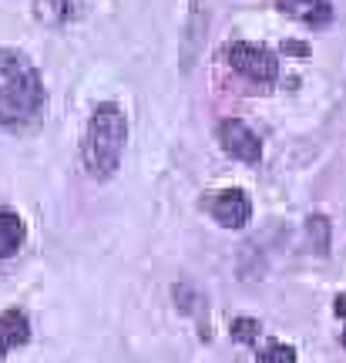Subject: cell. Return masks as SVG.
Returning <instances> with one entry per match:
<instances>
[{
  "mask_svg": "<svg viewBox=\"0 0 346 363\" xmlns=\"http://www.w3.org/2000/svg\"><path fill=\"white\" fill-rule=\"evenodd\" d=\"M306 229H309V239L316 235V252L326 256V249H330V222L323 219V216H313Z\"/></svg>",
  "mask_w": 346,
  "mask_h": 363,
  "instance_id": "cell-11",
  "label": "cell"
},
{
  "mask_svg": "<svg viewBox=\"0 0 346 363\" xmlns=\"http://www.w3.org/2000/svg\"><path fill=\"white\" fill-rule=\"evenodd\" d=\"M225 61H229L242 78L256 81V84H272L279 78V61L269 48L252 44V40H232L225 48Z\"/></svg>",
  "mask_w": 346,
  "mask_h": 363,
  "instance_id": "cell-3",
  "label": "cell"
},
{
  "mask_svg": "<svg viewBox=\"0 0 346 363\" xmlns=\"http://www.w3.org/2000/svg\"><path fill=\"white\" fill-rule=\"evenodd\" d=\"M128 142V118L115 101H101L91 111L81 135V158L91 179H111L121 165Z\"/></svg>",
  "mask_w": 346,
  "mask_h": 363,
  "instance_id": "cell-2",
  "label": "cell"
},
{
  "mask_svg": "<svg viewBox=\"0 0 346 363\" xmlns=\"http://www.w3.org/2000/svg\"><path fill=\"white\" fill-rule=\"evenodd\" d=\"M336 313H340V316H346V293L336 299Z\"/></svg>",
  "mask_w": 346,
  "mask_h": 363,
  "instance_id": "cell-13",
  "label": "cell"
},
{
  "mask_svg": "<svg viewBox=\"0 0 346 363\" xmlns=\"http://www.w3.org/2000/svg\"><path fill=\"white\" fill-rule=\"evenodd\" d=\"M77 4L81 0H34V17L48 27H65L77 17Z\"/></svg>",
  "mask_w": 346,
  "mask_h": 363,
  "instance_id": "cell-9",
  "label": "cell"
},
{
  "mask_svg": "<svg viewBox=\"0 0 346 363\" xmlns=\"http://www.w3.org/2000/svg\"><path fill=\"white\" fill-rule=\"evenodd\" d=\"M0 125L4 128H27L34 125L44 108H48V91L44 78L34 67V61L24 51L0 48Z\"/></svg>",
  "mask_w": 346,
  "mask_h": 363,
  "instance_id": "cell-1",
  "label": "cell"
},
{
  "mask_svg": "<svg viewBox=\"0 0 346 363\" xmlns=\"http://www.w3.org/2000/svg\"><path fill=\"white\" fill-rule=\"evenodd\" d=\"M24 219L13 208H0V259H11L17 249L24 246Z\"/></svg>",
  "mask_w": 346,
  "mask_h": 363,
  "instance_id": "cell-8",
  "label": "cell"
},
{
  "mask_svg": "<svg viewBox=\"0 0 346 363\" xmlns=\"http://www.w3.org/2000/svg\"><path fill=\"white\" fill-rule=\"evenodd\" d=\"M276 7L286 17H293V21H299V24H306V27H326L333 21L330 0H276Z\"/></svg>",
  "mask_w": 346,
  "mask_h": 363,
  "instance_id": "cell-6",
  "label": "cell"
},
{
  "mask_svg": "<svg viewBox=\"0 0 346 363\" xmlns=\"http://www.w3.org/2000/svg\"><path fill=\"white\" fill-rule=\"evenodd\" d=\"M208 216L222 225V229H242L245 222L252 219V202L242 189H222L206 199Z\"/></svg>",
  "mask_w": 346,
  "mask_h": 363,
  "instance_id": "cell-5",
  "label": "cell"
},
{
  "mask_svg": "<svg viewBox=\"0 0 346 363\" xmlns=\"http://www.w3.org/2000/svg\"><path fill=\"white\" fill-rule=\"evenodd\" d=\"M30 340V320L24 310H4L0 313V363L7 360L13 347H24Z\"/></svg>",
  "mask_w": 346,
  "mask_h": 363,
  "instance_id": "cell-7",
  "label": "cell"
},
{
  "mask_svg": "<svg viewBox=\"0 0 346 363\" xmlns=\"http://www.w3.org/2000/svg\"><path fill=\"white\" fill-rule=\"evenodd\" d=\"M218 145H222L225 155L239 158L245 165H256L262 158V142H259V135L245 125L242 118H225L218 125Z\"/></svg>",
  "mask_w": 346,
  "mask_h": 363,
  "instance_id": "cell-4",
  "label": "cell"
},
{
  "mask_svg": "<svg viewBox=\"0 0 346 363\" xmlns=\"http://www.w3.org/2000/svg\"><path fill=\"white\" fill-rule=\"evenodd\" d=\"M259 363H296V350L289 343L272 340V343H266V350L259 353Z\"/></svg>",
  "mask_w": 346,
  "mask_h": 363,
  "instance_id": "cell-10",
  "label": "cell"
},
{
  "mask_svg": "<svg viewBox=\"0 0 346 363\" xmlns=\"http://www.w3.org/2000/svg\"><path fill=\"white\" fill-rule=\"evenodd\" d=\"M232 337L242 340V343H256L259 340V323L256 320H249V316H239V320H232Z\"/></svg>",
  "mask_w": 346,
  "mask_h": 363,
  "instance_id": "cell-12",
  "label": "cell"
},
{
  "mask_svg": "<svg viewBox=\"0 0 346 363\" xmlns=\"http://www.w3.org/2000/svg\"><path fill=\"white\" fill-rule=\"evenodd\" d=\"M343 347H346V330H343Z\"/></svg>",
  "mask_w": 346,
  "mask_h": 363,
  "instance_id": "cell-14",
  "label": "cell"
}]
</instances>
